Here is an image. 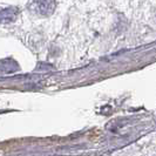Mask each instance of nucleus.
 <instances>
[{
  "label": "nucleus",
  "instance_id": "obj_1",
  "mask_svg": "<svg viewBox=\"0 0 156 156\" xmlns=\"http://www.w3.org/2000/svg\"><path fill=\"white\" fill-rule=\"evenodd\" d=\"M55 7L54 1H34L31 2V9L39 16H49L53 13Z\"/></svg>",
  "mask_w": 156,
  "mask_h": 156
},
{
  "label": "nucleus",
  "instance_id": "obj_2",
  "mask_svg": "<svg viewBox=\"0 0 156 156\" xmlns=\"http://www.w3.org/2000/svg\"><path fill=\"white\" fill-rule=\"evenodd\" d=\"M19 16V9L16 7H6L0 11V23H9L16 21Z\"/></svg>",
  "mask_w": 156,
  "mask_h": 156
},
{
  "label": "nucleus",
  "instance_id": "obj_3",
  "mask_svg": "<svg viewBox=\"0 0 156 156\" xmlns=\"http://www.w3.org/2000/svg\"><path fill=\"white\" fill-rule=\"evenodd\" d=\"M19 68H20V67H19V63L16 62V60H13V59L6 58V59L0 60V70H1V72H5V73H14V72H18Z\"/></svg>",
  "mask_w": 156,
  "mask_h": 156
}]
</instances>
